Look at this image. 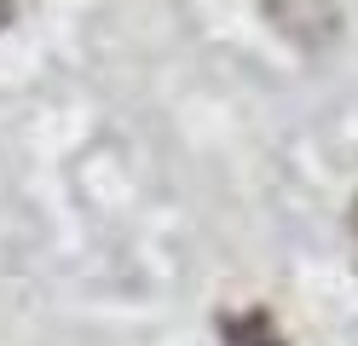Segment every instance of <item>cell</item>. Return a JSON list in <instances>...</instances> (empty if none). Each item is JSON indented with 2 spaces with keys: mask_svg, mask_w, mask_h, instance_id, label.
<instances>
[{
  "mask_svg": "<svg viewBox=\"0 0 358 346\" xmlns=\"http://www.w3.org/2000/svg\"><path fill=\"white\" fill-rule=\"evenodd\" d=\"M220 340H226V346H283V335H278V317L266 312V306L226 312V317H220Z\"/></svg>",
  "mask_w": 358,
  "mask_h": 346,
  "instance_id": "obj_1",
  "label": "cell"
},
{
  "mask_svg": "<svg viewBox=\"0 0 358 346\" xmlns=\"http://www.w3.org/2000/svg\"><path fill=\"white\" fill-rule=\"evenodd\" d=\"M6 23H12V0H0V29H6Z\"/></svg>",
  "mask_w": 358,
  "mask_h": 346,
  "instance_id": "obj_2",
  "label": "cell"
},
{
  "mask_svg": "<svg viewBox=\"0 0 358 346\" xmlns=\"http://www.w3.org/2000/svg\"><path fill=\"white\" fill-rule=\"evenodd\" d=\"M352 237H358V202H352Z\"/></svg>",
  "mask_w": 358,
  "mask_h": 346,
  "instance_id": "obj_3",
  "label": "cell"
}]
</instances>
